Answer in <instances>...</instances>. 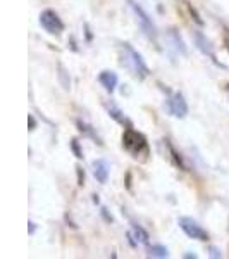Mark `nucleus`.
Segmentation results:
<instances>
[{
    "label": "nucleus",
    "instance_id": "nucleus-1",
    "mask_svg": "<svg viewBox=\"0 0 229 259\" xmlns=\"http://www.w3.org/2000/svg\"><path fill=\"white\" fill-rule=\"evenodd\" d=\"M119 50H121V59H123V64L126 66V68L130 69L136 78L145 80V78L150 76V68L147 66V62H145L143 56H141V54L133 47L131 44L123 41V44H119Z\"/></svg>",
    "mask_w": 229,
    "mask_h": 259
},
{
    "label": "nucleus",
    "instance_id": "nucleus-2",
    "mask_svg": "<svg viewBox=\"0 0 229 259\" xmlns=\"http://www.w3.org/2000/svg\"><path fill=\"white\" fill-rule=\"evenodd\" d=\"M123 147L131 154L133 157H140L148 152V142L143 133L136 132L133 126L124 128L123 132Z\"/></svg>",
    "mask_w": 229,
    "mask_h": 259
},
{
    "label": "nucleus",
    "instance_id": "nucleus-3",
    "mask_svg": "<svg viewBox=\"0 0 229 259\" xmlns=\"http://www.w3.org/2000/svg\"><path fill=\"white\" fill-rule=\"evenodd\" d=\"M128 2H130V7L136 18V23H138V26L141 28V31H143V35L147 36L148 40L157 41L159 31H157V26H155V23H153V19L150 18V14L138 2H135V0H128Z\"/></svg>",
    "mask_w": 229,
    "mask_h": 259
},
{
    "label": "nucleus",
    "instance_id": "nucleus-4",
    "mask_svg": "<svg viewBox=\"0 0 229 259\" xmlns=\"http://www.w3.org/2000/svg\"><path fill=\"white\" fill-rule=\"evenodd\" d=\"M38 23L48 35H62V31L66 30V24L59 14L53 9H43L38 16Z\"/></svg>",
    "mask_w": 229,
    "mask_h": 259
},
{
    "label": "nucleus",
    "instance_id": "nucleus-5",
    "mask_svg": "<svg viewBox=\"0 0 229 259\" xmlns=\"http://www.w3.org/2000/svg\"><path fill=\"white\" fill-rule=\"evenodd\" d=\"M178 225H180V228L190 237V239L198 240V242H207L210 239L209 232H207L198 221L190 218V216H180V218H178Z\"/></svg>",
    "mask_w": 229,
    "mask_h": 259
},
{
    "label": "nucleus",
    "instance_id": "nucleus-6",
    "mask_svg": "<svg viewBox=\"0 0 229 259\" xmlns=\"http://www.w3.org/2000/svg\"><path fill=\"white\" fill-rule=\"evenodd\" d=\"M165 106H167V111L170 116H174V118L178 119H183L188 116V102H186L185 95L180 94V92H174V94H170L167 100H165Z\"/></svg>",
    "mask_w": 229,
    "mask_h": 259
},
{
    "label": "nucleus",
    "instance_id": "nucleus-7",
    "mask_svg": "<svg viewBox=\"0 0 229 259\" xmlns=\"http://www.w3.org/2000/svg\"><path fill=\"white\" fill-rule=\"evenodd\" d=\"M193 41H195L197 49L203 54V56H207L212 62H214V64H217V66H220V68H222V64H220V62L217 61V54H215L212 41L207 38V36L203 35V33L200 31V30H193Z\"/></svg>",
    "mask_w": 229,
    "mask_h": 259
},
{
    "label": "nucleus",
    "instance_id": "nucleus-8",
    "mask_svg": "<svg viewBox=\"0 0 229 259\" xmlns=\"http://www.w3.org/2000/svg\"><path fill=\"white\" fill-rule=\"evenodd\" d=\"M131 245H148L150 244V233L138 223H131V230L128 233Z\"/></svg>",
    "mask_w": 229,
    "mask_h": 259
},
{
    "label": "nucleus",
    "instance_id": "nucleus-9",
    "mask_svg": "<svg viewBox=\"0 0 229 259\" xmlns=\"http://www.w3.org/2000/svg\"><path fill=\"white\" fill-rule=\"evenodd\" d=\"M91 173H93L95 180L102 185H105L107 180H109V173H110V166L105 159H97L91 162Z\"/></svg>",
    "mask_w": 229,
    "mask_h": 259
},
{
    "label": "nucleus",
    "instance_id": "nucleus-10",
    "mask_svg": "<svg viewBox=\"0 0 229 259\" xmlns=\"http://www.w3.org/2000/svg\"><path fill=\"white\" fill-rule=\"evenodd\" d=\"M98 81H100V85L105 89L107 94H114L116 89H118L119 78H118V74H116L114 71L103 69V71H100V73H98Z\"/></svg>",
    "mask_w": 229,
    "mask_h": 259
},
{
    "label": "nucleus",
    "instance_id": "nucleus-11",
    "mask_svg": "<svg viewBox=\"0 0 229 259\" xmlns=\"http://www.w3.org/2000/svg\"><path fill=\"white\" fill-rule=\"evenodd\" d=\"M103 107H105V111H107V114L110 116L112 119L116 121V123H119L121 126H124V128H128V126H131V121L128 119V116L124 114L123 109H121L119 106H116L114 102H103Z\"/></svg>",
    "mask_w": 229,
    "mask_h": 259
},
{
    "label": "nucleus",
    "instance_id": "nucleus-12",
    "mask_svg": "<svg viewBox=\"0 0 229 259\" xmlns=\"http://www.w3.org/2000/svg\"><path fill=\"white\" fill-rule=\"evenodd\" d=\"M76 128H78V132H80L83 137H86V139L93 140L95 144H98V145H103V142H102V139H100V137H98L97 130H95L93 126H91V124L86 123V121H83V119H76Z\"/></svg>",
    "mask_w": 229,
    "mask_h": 259
},
{
    "label": "nucleus",
    "instance_id": "nucleus-13",
    "mask_svg": "<svg viewBox=\"0 0 229 259\" xmlns=\"http://www.w3.org/2000/svg\"><path fill=\"white\" fill-rule=\"evenodd\" d=\"M147 254H148L150 257H157V259H164V257H169L170 256L169 249L165 247V245H162V244H152V245H148Z\"/></svg>",
    "mask_w": 229,
    "mask_h": 259
},
{
    "label": "nucleus",
    "instance_id": "nucleus-14",
    "mask_svg": "<svg viewBox=\"0 0 229 259\" xmlns=\"http://www.w3.org/2000/svg\"><path fill=\"white\" fill-rule=\"evenodd\" d=\"M165 145H167V149H169V154H170V161H173V164L176 166V168H180V169H183V171H186V164H185V161H183L181 154L178 152L176 149H174V145L170 144L169 140H165Z\"/></svg>",
    "mask_w": 229,
    "mask_h": 259
},
{
    "label": "nucleus",
    "instance_id": "nucleus-15",
    "mask_svg": "<svg viewBox=\"0 0 229 259\" xmlns=\"http://www.w3.org/2000/svg\"><path fill=\"white\" fill-rule=\"evenodd\" d=\"M57 76H59V81H61V85H62V89L64 90H71V76H69V73H68V69L64 68L62 64L57 66Z\"/></svg>",
    "mask_w": 229,
    "mask_h": 259
},
{
    "label": "nucleus",
    "instance_id": "nucleus-16",
    "mask_svg": "<svg viewBox=\"0 0 229 259\" xmlns=\"http://www.w3.org/2000/svg\"><path fill=\"white\" fill-rule=\"evenodd\" d=\"M169 38L173 40V47L178 50V52H181V54H186V47H185V41L181 40V36L178 35V31L176 30H169Z\"/></svg>",
    "mask_w": 229,
    "mask_h": 259
},
{
    "label": "nucleus",
    "instance_id": "nucleus-17",
    "mask_svg": "<svg viewBox=\"0 0 229 259\" xmlns=\"http://www.w3.org/2000/svg\"><path fill=\"white\" fill-rule=\"evenodd\" d=\"M71 150L74 152V156L78 157V159H83V150L80 149V142H78V139H73L71 140Z\"/></svg>",
    "mask_w": 229,
    "mask_h": 259
},
{
    "label": "nucleus",
    "instance_id": "nucleus-18",
    "mask_svg": "<svg viewBox=\"0 0 229 259\" xmlns=\"http://www.w3.org/2000/svg\"><path fill=\"white\" fill-rule=\"evenodd\" d=\"M209 256L215 257V259H220V257H222V252H220L219 247H215V245H210V247H209Z\"/></svg>",
    "mask_w": 229,
    "mask_h": 259
},
{
    "label": "nucleus",
    "instance_id": "nucleus-19",
    "mask_svg": "<svg viewBox=\"0 0 229 259\" xmlns=\"http://www.w3.org/2000/svg\"><path fill=\"white\" fill-rule=\"evenodd\" d=\"M188 11H190V14H191V16H193L195 23H197V24H198V26H203V21H202V19H200L198 12H197V11H195V9H193V7H191V6H188Z\"/></svg>",
    "mask_w": 229,
    "mask_h": 259
},
{
    "label": "nucleus",
    "instance_id": "nucleus-20",
    "mask_svg": "<svg viewBox=\"0 0 229 259\" xmlns=\"http://www.w3.org/2000/svg\"><path fill=\"white\" fill-rule=\"evenodd\" d=\"M76 173H78V185H83V183H85V171L81 169V166H78L76 168Z\"/></svg>",
    "mask_w": 229,
    "mask_h": 259
},
{
    "label": "nucleus",
    "instance_id": "nucleus-21",
    "mask_svg": "<svg viewBox=\"0 0 229 259\" xmlns=\"http://www.w3.org/2000/svg\"><path fill=\"white\" fill-rule=\"evenodd\" d=\"M28 121H30V132H33L36 128V121L33 118V114H28Z\"/></svg>",
    "mask_w": 229,
    "mask_h": 259
},
{
    "label": "nucleus",
    "instance_id": "nucleus-22",
    "mask_svg": "<svg viewBox=\"0 0 229 259\" xmlns=\"http://www.w3.org/2000/svg\"><path fill=\"white\" fill-rule=\"evenodd\" d=\"M28 225H30V233L33 235V233H35V223H33V221H30Z\"/></svg>",
    "mask_w": 229,
    "mask_h": 259
},
{
    "label": "nucleus",
    "instance_id": "nucleus-23",
    "mask_svg": "<svg viewBox=\"0 0 229 259\" xmlns=\"http://www.w3.org/2000/svg\"><path fill=\"white\" fill-rule=\"evenodd\" d=\"M224 44H226V49L229 52V33H226V38H224Z\"/></svg>",
    "mask_w": 229,
    "mask_h": 259
},
{
    "label": "nucleus",
    "instance_id": "nucleus-24",
    "mask_svg": "<svg viewBox=\"0 0 229 259\" xmlns=\"http://www.w3.org/2000/svg\"><path fill=\"white\" fill-rule=\"evenodd\" d=\"M185 257H193V259H197V254H185Z\"/></svg>",
    "mask_w": 229,
    "mask_h": 259
},
{
    "label": "nucleus",
    "instance_id": "nucleus-25",
    "mask_svg": "<svg viewBox=\"0 0 229 259\" xmlns=\"http://www.w3.org/2000/svg\"><path fill=\"white\" fill-rule=\"evenodd\" d=\"M227 90H229V89H227Z\"/></svg>",
    "mask_w": 229,
    "mask_h": 259
}]
</instances>
